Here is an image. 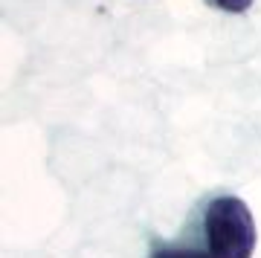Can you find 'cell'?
I'll return each mask as SVG.
<instances>
[{
  "mask_svg": "<svg viewBox=\"0 0 261 258\" xmlns=\"http://www.w3.org/2000/svg\"><path fill=\"white\" fill-rule=\"evenodd\" d=\"M151 258H212L203 247H157Z\"/></svg>",
  "mask_w": 261,
  "mask_h": 258,
  "instance_id": "cell-2",
  "label": "cell"
},
{
  "mask_svg": "<svg viewBox=\"0 0 261 258\" xmlns=\"http://www.w3.org/2000/svg\"><path fill=\"white\" fill-rule=\"evenodd\" d=\"M255 238V221L241 197L221 194L209 200L203 212V249H209L212 258H250Z\"/></svg>",
  "mask_w": 261,
  "mask_h": 258,
  "instance_id": "cell-1",
  "label": "cell"
},
{
  "mask_svg": "<svg viewBox=\"0 0 261 258\" xmlns=\"http://www.w3.org/2000/svg\"><path fill=\"white\" fill-rule=\"evenodd\" d=\"M218 9L224 12H232V15H241V12H247L252 6V0H212Z\"/></svg>",
  "mask_w": 261,
  "mask_h": 258,
  "instance_id": "cell-3",
  "label": "cell"
}]
</instances>
